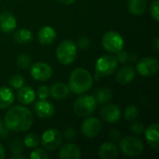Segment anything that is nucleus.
<instances>
[{
  "mask_svg": "<svg viewBox=\"0 0 159 159\" xmlns=\"http://www.w3.org/2000/svg\"><path fill=\"white\" fill-rule=\"evenodd\" d=\"M139 115H140L139 107L134 105V104L128 105L125 109V112H124V117L128 121L136 119L139 116Z\"/></svg>",
  "mask_w": 159,
  "mask_h": 159,
  "instance_id": "bb28decb",
  "label": "nucleus"
},
{
  "mask_svg": "<svg viewBox=\"0 0 159 159\" xmlns=\"http://www.w3.org/2000/svg\"><path fill=\"white\" fill-rule=\"evenodd\" d=\"M102 122L97 117H89L81 125V132L87 138H95L102 131Z\"/></svg>",
  "mask_w": 159,
  "mask_h": 159,
  "instance_id": "9b49d317",
  "label": "nucleus"
},
{
  "mask_svg": "<svg viewBox=\"0 0 159 159\" xmlns=\"http://www.w3.org/2000/svg\"><path fill=\"white\" fill-rule=\"evenodd\" d=\"M93 80L91 74L87 69L76 68L70 75L68 87L72 92L75 94H83L92 88Z\"/></svg>",
  "mask_w": 159,
  "mask_h": 159,
  "instance_id": "f03ea898",
  "label": "nucleus"
},
{
  "mask_svg": "<svg viewBox=\"0 0 159 159\" xmlns=\"http://www.w3.org/2000/svg\"><path fill=\"white\" fill-rule=\"evenodd\" d=\"M76 47H78L80 49H87L90 46V40L87 36H81L78 40L77 43L75 44Z\"/></svg>",
  "mask_w": 159,
  "mask_h": 159,
  "instance_id": "f704fd0d",
  "label": "nucleus"
},
{
  "mask_svg": "<svg viewBox=\"0 0 159 159\" xmlns=\"http://www.w3.org/2000/svg\"><path fill=\"white\" fill-rule=\"evenodd\" d=\"M15 101V95L10 88H0V109L9 108Z\"/></svg>",
  "mask_w": 159,
  "mask_h": 159,
  "instance_id": "4be33fe9",
  "label": "nucleus"
},
{
  "mask_svg": "<svg viewBox=\"0 0 159 159\" xmlns=\"http://www.w3.org/2000/svg\"><path fill=\"white\" fill-rule=\"evenodd\" d=\"M40 143H41L40 138L35 133H28L24 137V140H23V144L27 148H30V149H34V148L38 147L40 145Z\"/></svg>",
  "mask_w": 159,
  "mask_h": 159,
  "instance_id": "a878e982",
  "label": "nucleus"
},
{
  "mask_svg": "<svg viewBox=\"0 0 159 159\" xmlns=\"http://www.w3.org/2000/svg\"><path fill=\"white\" fill-rule=\"evenodd\" d=\"M150 13L152 18H154L157 21L159 20V0H155L150 7Z\"/></svg>",
  "mask_w": 159,
  "mask_h": 159,
  "instance_id": "72a5a7b5",
  "label": "nucleus"
},
{
  "mask_svg": "<svg viewBox=\"0 0 159 159\" xmlns=\"http://www.w3.org/2000/svg\"><path fill=\"white\" fill-rule=\"evenodd\" d=\"M16 63L20 68L27 69L31 66L32 61H31V58L27 54H20L18 56V58L16 60Z\"/></svg>",
  "mask_w": 159,
  "mask_h": 159,
  "instance_id": "c85d7f7f",
  "label": "nucleus"
},
{
  "mask_svg": "<svg viewBox=\"0 0 159 159\" xmlns=\"http://www.w3.org/2000/svg\"><path fill=\"white\" fill-rule=\"evenodd\" d=\"M34 112L38 117L48 119L55 115V108L51 102L46 100H40L34 104Z\"/></svg>",
  "mask_w": 159,
  "mask_h": 159,
  "instance_id": "ddd939ff",
  "label": "nucleus"
},
{
  "mask_svg": "<svg viewBox=\"0 0 159 159\" xmlns=\"http://www.w3.org/2000/svg\"><path fill=\"white\" fill-rule=\"evenodd\" d=\"M13 38L17 43L20 44H27L32 41L33 34L30 30L25 28H20L15 31L13 34Z\"/></svg>",
  "mask_w": 159,
  "mask_h": 159,
  "instance_id": "b1692460",
  "label": "nucleus"
},
{
  "mask_svg": "<svg viewBox=\"0 0 159 159\" xmlns=\"http://www.w3.org/2000/svg\"><path fill=\"white\" fill-rule=\"evenodd\" d=\"M154 48L156 49V51H158L159 50V38L157 37L155 39V42H154Z\"/></svg>",
  "mask_w": 159,
  "mask_h": 159,
  "instance_id": "79ce46f5",
  "label": "nucleus"
},
{
  "mask_svg": "<svg viewBox=\"0 0 159 159\" xmlns=\"http://www.w3.org/2000/svg\"><path fill=\"white\" fill-rule=\"evenodd\" d=\"M8 84H9V86L12 89L18 90L22 86H24V84H25V78H24L23 75H21L20 74H16V75H13L12 76H10V78L8 80Z\"/></svg>",
  "mask_w": 159,
  "mask_h": 159,
  "instance_id": "cd10ccee",
  "label": "nucleus"
},
{
  "mask_svg": "<svg viewBox=\"0 0 159 159\" xmlns=\"http://www.w3.org/2000/svg\"><path fill=\"white\" fill-rule=\"evenodd\" d=\"M101 116L105 122L115 124L118 122L121 118V109L116 104H107L104 107H102L101 111Z\"/></svg>",
  "mask_w": 159,
  "mask_h": 159,
  "instance_id": "f8f14e48",
  "label": "nucleus"
},
{
  "mask_svg": "<svg viewBox=\"0 0 159 159\" xmlns=\"http://www.w3.org/2000/svg\"><path fill=\"white\" fill-rule=\"evenodd\" d=\"M3 127H4V126H3V121H2V119L0 118V130L3 129Z\"/></svg>",
  "mask_w": 159,
  "mask_h": 159,
  "instance_id": "c03bdc74",
  "label": "nucleus"
},
{
  "mask_svg": "<svg viewBox=\"0 0 159 159\" xmlns=\"http://www.w3.org/2000/svg\"><path fill=\"white\" fill-rule=\"evenodd\" d=\"M119 149L127 157H138L143 152V143L137 137L126 136L120 141Z\"/></svg>",
  "mask_w": 159,
  "mask_h": 159,
  "instance_id": "423d86ee",
  "label": "nucleus"
},
{
  "mask_svg": "<svg viewBox=\"0 0 159 159\" xmlns=\"http://www.w3.org/2000/svg\"><path fill=\"white\" fill-rule=\"evenodd\" d=\"M30 158L32 159H48V155L47 153V150L42 149V148H35L31 154H30Z\"/></svg>",
  "mask_w": 159,
  "mask_h": 159,
  "instance_id": "2f4dec72",
  "label": "nucleus"
},
{
  "mask_svg": "<svg viewBox=\"0 0 159 159\" xmlns=\"http://www.w3.org/2000/svg\"><path fill=\"white\" fill-rule=\"evenodd\" d=\"M6 157V150L5 147L0 143V159H4Z\"/></svg>",
  "mask_w": 159,
  "mask_h": 159,
  "instance_id": "ea45409f",
  "label": "nucleus"
},
{
  "mask_svg": "<svg viewBox=\"0 0 159 159\" xmlns=\"http://www.w3.org/2000/svg\"><path fill=\"white\" fill-rule=\"evenodd\" d=\"M23 143L20 140H15L9 145V150L13 155H20L23 153Z\"/></svg>",
  "mask_w": 159,
  "mask_h": 159,
  "instance_id": "7c9ffc66",
  "label": "nucleus"
},
{
  "mask_svg": "<svg viewBox=\"0 0 159 159\" xmlns=\"http://www.w3.org/2000/svg\"><path fill=\"white\" fill-rule=\"evenodd\" d=\"M70 93L68 85L62 82H57L53 84L49 89V95L55 100H62L66 98Z\"/></svg>",
  "mask_w": 159,
  "mask_h": 159,
  "instance_id": "aec40b11",
  "label": "nucleus"
},
{
  "mask_svg": "<svg viewBox=\"0 0 159 159\" xmlns=\"http://www.w3.org/2000/svg\"><path fill=\"white\" fill-rule=\"evenodd\" d=\"M5 127L13 132H23L28 130L34 124L32 112L25 106L16 105L10 107L5 115Z\"/></svg>",
  "mask_w": 159,
  "mask_h": 159,
  "instance_id": "f257e3e1",
  "label": "nucleus"
},
{
  "mask_svg": "<svg viewBox=\"0 0 159 159\" xmlns=\"http://www.w3.org/2000/svg\"><path fill=\"white\" fill-rule=\"evenodd\" d=\"M134 56H135V55H133V54H131V53H129L128 51H126V50H124V49H121L120 51L116 52V58L118 63H119V62H120V63H126V62L129 61H133V60H134Z\"/></svg>",
  "mask_w": 159,
  "mask_h": 159,
  "instance_id": "c756f323",
  "label": "nucleus"
},
{
  "mask_svg": "<svg viewBox=\"0 0 159 159\" xmlns=\"http://www.w3.org/2000/svg\"><path fill=\"white\" fill-rule=\"evenodd\" d=\"M94 98H95L97 104H106L107 102H109L112 100L113 93L110 89L102 88L96 91Z\"/></svg>",
  "mask_w": 159,
  "mask_h": 159,
  "instance_id": "393cba45",
  "label": "nucleus"
},
{
  "mask_svg": "<svg viewBox=\"0 0 159 159\" xmlns=\"http://www.w3.org/2000/svg\"><path fill=\"white\" fill-rule=\"evenodd\" d=\"M147 7V0H129L128 8L133 15H142Z\"/></svg>",
  "mask_w": 159,
  "mask_h": 159,
  "instance_id": "5701e85b",
  "label": "nucleus"
},
{
  "mask_svg": "<svg viewBox=\"0 0 159 159\" xmlns=\"http://www.w3.org/2000/svg\"><path fill=\"white\" fill-rule=\"evenodd\" d=\"M30 74L36 81H47L52 76L53 71L49 64L43 61H37L30 66Z\"/></svg>",
  "mask_w": 159,
  "mask_h": 159,
  "instance_id": "9d476101",
  "label": "nucleus"
},
{
  "mask_svg": "<svg viewBox=\"0 0 159 159\" xmlns=\"http://www.w3.org/2000/svg\"><path fill=\"white\" fill-rule=\"evenodd\" d=\"M75 0H58L59 3H61V5H65V6H68V5H71L75 2Z\"/></svg>",
  "mask_w": 159,
  "mask_h": 159,
  "instance_id": "a19ab883",
  "label": "nucleus"
},
{
  "mask_svg": "<svg viewBox=\"0 0 159 159\" xmlns=\"http://www.w3.org/2000/svg\"><path fill=\"white\" fill-rule=\"evenodd\" d=\"M116 81L121 85H128L136 77V71L131 65L121 67L116 73Z\"/></svg>",
  "mask_w": 159,
  "mask_h": 159,
  "instance_id": "2eb2a0df",
  "label": "nucleus"
},
{
  "mask_svg": "<svg viewBox=\"0 0 159 159\" xmlns=\"http://www.w3.org/2000/svg\"><path fill=\"white\" fill-rule=\"evenodd\" d=\"M118 66V61L116 56L111 54L102 55L97 60L95 65V75L100 77L109 76L115 73Z\"/></svg>",
  "mask_w": 159,
  "mask_h": 159,
  "instance_id": "39448f33",
  "label": "nucleus"
},
{
  "mask_svg": "<svg viewBox=\"0 0 159 159\" xmlns=\"http://www.w3.org/2000/svg\"><path fill=\"white\" fill-rule=\"evenodd\" d=\"M158 61L156 58L145 57L141 59L137 63V72L144 77H150L158 72Z\"/></svg>",
  "mask_w": 159,
  "mask_h": 159,
  "instance_id": "1a4fd4ad",
  "label": "nucleus"
},
{
  "mask_svg": "<svg viewBox=\"0 0 159 159\" xmlns=\"http://www.w3.org/2000/svg\"><path fill=\"white\" fill-rule=\"evenodd\" d=\"M145 139L148 144L155 150L159 149V126L158 124L155 123L150 125L148 128L144 129Z\"/></svg>",
  "mask_w": 159,
  "mask_h": 159,
  "instance_id": "dca6fc26",
  "label": "nucleus"
},
{
  "mask_svg": "<svg viewBox=\"0 0 159 159\" xmlns=\"http://www.w3.org/2000/svg\"><path fill=\"white\" fill-rule=\"evenodd\" d=\"M56 56L58 61L61 64H72L75 61L77 56V47L75 43L71 40H63L57 47Z\"/></svg>",
  "mask_w": 159,
  "mask_h": 159,
  "instance_id": "7ed1b4c3",
  "label": "nucleus"
},
{
  "mask_svg": "<svg viewBox=\"0 0 159 159\" xmlns=\"http://www.w3.org/2000/svg\"><path fill=\"white\" fill-rule=\"evenodd\" d=\"M97 107L94 96L82 95L74 103V112L79 117H88L92 115Z\"/></svg>",
  "mask_w": 159,
  "mask_h": 159,
  "instance_id": "20e7f679",
  "label": "nucleus"
},
{
  "mask_svg": "<svg viewBox=\"0 0 159 159\" xmlns=\"http://www.w3.org/2000/svg\"><path fill=\"white\" fill-rule=\"evenodd\" d=\"M10 159H24V157L20 155H13L12 157H10Z\"/></svg>",
  "mask_w": 159,
  "mask_h": 159,
  "instance_id": "37998d69",
  "label": "nucleus"
},
{
  "mask_svg": "<svg viewBox=\"0 0 159 159\" xmlns=\"http://www.w3.org/2000/svg\"><path fill=\"white\" fill-rule=\"evenodd\" d=\"M41 144L47 151L57 150L62 143V135L56 129H49L44 131L41 136Z\"/></svg>",
  "mask_w": 159,
  "mask_h": 159,
  "instance_id": "6e6552de",
  "label": "nucleus"
},
{
  "mask_svg": "<svg viewBox=\"0 0 159 159\" xmlns=\"http://www.w3.org/2000/svg\"><path fill=\"white\" fill-rule=\"evenodd\" d=\"M57 37V33L51 26H45L41 28L37 34L38 41L42 45H50Z\"/></svg>",
  "mask_w": 159,
  "mask_h": 159,
  "instance_id": "6ab92c4d",
  "label": "nucleus"
},
{
  "mask_svg": "<svg viewBox=\"0 0 159 159\" xmlns=\"http://www.w3.org/2000/svg\"><path fill=\"white\" fill-rule=\"evenodd\" d=\"M63 136L66 140L68 141H74L76 138V131L74 128L72 127H68L64 132H63Z\"/></svg>",
  "mask_w": 159,
  "mask_h": 159,
  "instance_id": "e433bc0d",
  "label": "nucleus"
},
{
  "mask_svg": "<svg viewBox=\"0 0 159 159\" xmlns=\"http://www.w3.org/2000/svg\"><path fill=\"white\" fill-rule=\"evenodd\" d=\"M145 129L144 125L142 122H134L131 126H130V130L132 133L136 134V135H142L143 134Z\"/></svg>",
  "mask_w": 159,
  "mask_h": 159,
  "instance_id": "473e14b6",
  "label": "nucleus"
},
{
  "mask_svg": "<svg viewBox=\"0 0 159 159\" xmlns=\"http://www.w3.org/2000/svg\"><path fill=\"white\" fill-rule=\"evenodd\" d=\"M37 96L39 100H46L49 96V89L47 86H40L37 89Z\"/></svg>",
  "mask_w": 159,
  "mask_h": 159,
  "instance_id": "c9c22d12",
  "label": "nucleus"
},
{
  "mask_svg": "<svg viewBox=\"0 0 159 159\" xmlns=\"http://www.w3.org/2000/svg\"><path fill=\"white\" fill-rule=\"evenodd\" d=\"M8 134V129L5 127H3V129L0 130V138H6Z\"/></svg>",
  "mask_w": 159,
  "mask_h": 159,
  "instance_id": "58836bf2",
  "label": "nucleus"
},
{
  "mask_svg": "<svg viewBox=\"0 0 159 159\" xmlns=\"http://www.w3.org/2000/svg\"><path fill=\"white\" fill-rule=\"evenodd\" d=\"M17 98L19 102L24 105L32 103L35 99V92L33 88L30 86H22L20 89H18Z\"/></svg>",
  "mask_w": 159,
  "mask_h": 159,
  "instance_id": "412c9836",
  "label": "nucleus"
},
{
  "mask_svg": "<svg viewBox=\"0 0 159 159\" xmlns=\"http://www.w3.org/2000/svg\"><path fill=\"white\" fill-rule=\"evenodd\" d=\"M109 138L113 141V142H117L120 140L121 136H120V132L116 129H112L109 131Z\"/></svg>",
  "mask_w": 159,
  "mask_h": 159,
  "instance_id": "4c0bfd02",
  "label": "nucleus"
},
{
  "mask_svg": "<svg viewBox=\"0 0 159 159\" xmlns=\"http://www.w3.org/2000/svg\"><path fill=\"white\" fill-rule=\"evenodd\" d=\"M59 157L61 159H80L81 151L77 145L74 143H66L60 149Z\"/></svg>",
  "mask_w": 159,
  "mask_h": 159,
  "instance_id": "f3484780",
  "label": "nucleus"
},
{
  "mask_svg": "<svg viewBox=\"0 0 159 159\" xmlns=\"http://www.w3.org/2000/svg\"><path fill=\"white\" fill-rule=\"evenodd\" d=\"M118 147L115 143L106 142L103 143L99 148V156L102 159H114L118 156Z\"/></svg>",
  "mask_w": 159,
  "mask_h": 159,
  "instance_id": "a211bd4d",
  "label": "nucleus"
},
{
  "mask_svg": "<svg viewBox=\"0 0 159 159\" xmlns=\"http://www.w3.org/2000/svg\"><path fill=\"white\" fill-rule=\"evenodd\" d=\"M17 27V20L15 16L8 11L0 13V30L6 34L13 32Z\"/></svg>",
  "mask_w": 159,
  "mask_h": 159,
  "instance_id": "4468645a",
  "label": "nucleus"
},
{
  "mask_svg": "<svg viewBox=\"0 0 159 159\" xmlns=\"http://www.w3.org/2000/svg\"><path fill=\"white\" fill-rule=\"evenodd\" d=\"M103 48L110 53H116L123 49L124 39L121 34L116 31H108L102 39Z\"/></svg>",
  "mask_w": 159,
  "mask_h": 159,
  "instance_id": "0eeeda50",
  "label": "nucleus"
}]
</instances>
